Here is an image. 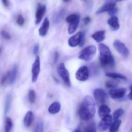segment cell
<instances>
[{"label":"cell","mask_w":132,"mask_h":132,"mask_svg":"<svg viewBox=\"0 0 132 132\" xmlns=\"http://www.w3.org/2000/svg\"><path fill=\"white\" fill-rule=\"evenodd\" d=\"M83 21H84V23H85V24H88L90 21H91V18H90L89 16L86 17V18H84Z\"/></svg>","instance_id":"obj_38"},{"label":"cell","mask_w":132,"mask_h":132,"mask_svg":"<svg viewBox=\"0 0 132 132\" xmlns=\"http://www.w3.org/2000/svg\"><path fill=\"white\" fill-rule=\"evenodd\" d=\"M113 46L116 48V50L119 54H121L122 56L125 57L128 56L129 54H130V51H129V50L124 43L121 42L119 40H116L113 42Z\"/></svg>","instance_id":"obj_7"},{"label":"cell","mask_w":132,"mask_h":132,"mask_svg":"<svg viewBox=\"0 0 132 132\" xmlns=\"http://www.w3.org/2000/svg\"><path fill=\"white\" fill-rule=\"evenodd\" d=\"M106 76L108 77H110L112 79H122V80H125L126 81L127 79H126V76H125L124 75L120 74V73H112V72H108V73H106Z\"/></svg>","instance_id":"obj_25"},{"label":"cell","mask_w":132,"mask_h":132,"mask_svg":"<svg viewBox=\"0 0 132 132\" xmlns=\"http://www.w3.org/2000/svg\"><path fill=\"white\" fill-rule=\"evenodd\" d=\"M117 1H122V0H117Z\"/></svg>","instance_id":"obj_45"},{"label":"cell","mask_w":132,"mask_h":132,"mask_svg":"<svg viewBox=\"0 0 132 132\" xmlns=\"http://www.w3.org/2000/svg\"><path fill=\"white\" fill-rule=\"evenodd\" d=\"M12 121L9 117H6L5 119L4 124V132H10L12 128Z\"/></svg>","instance_id":"obj_22"},{"label":"cell","mask_w":132,"mask_h":132,"mask_svg":"<svg viewBox=\"0 0 132 132\" xmlns=\"http://www.w3.org/2000/svg\"><path fill=\"white\" fill-rule=\"evenodd\" d=\"M7 83V76H6V74H5L2 77L1 80V85H4L5 84Z\"/></svg>","instance_id":"obj_37"},{"label":"cell","mask_w":132,"mask_h":132,"mask_svg":"<svg viewBox=\"0 0 132 132\" xmlns=\"http://www.w3.org/2000/svg\"><path fill=\"white\" fill-rule=\"evenodd\" d=\"M28 100L31 103H34L36 100V93L34 90H30L28 93Z\"/></svg>","instance_id":"obj_31"},{"label":"cell","mask_w":132,"mask_h":132,"mask_svg":"<svg viewBox=\"0 0 132 132\" xmlns=\"http://www.w3.org/2000/svg\"><path fill=\"white\" fill-rule=\"evenodd\" d=\"M82 1H87V0H82Z\"/></svg>","instance_id":"obj_44"},{"label":"cell","mask_w":132,"mask_h":132,"mask_svg":"<svg viewBox=\"0 0 132 132\" xmlns=\"http://www.w3.org/2000/svg\"><path fill=\"white\" fill-rule=\"evenodd\" d=\"M121 121L120 119L114 121L113 123H112L110 127V132H117L119 129L120 126L121 125Z\"/></svg>","instance_id":"obj_24"},{"label":"cell","mask_w":132,"mask_h":132,"mask_svg":"<svg viewBox=\"0 0 132 132\" xmlns=\"http://www.w3.org/2000/svg\"><path fill=\"white\" fill-rule=\"evenodd\" d=\"M46 12V6L45 5H39L38 8L37 9V11L36 13V24H39L41 21L43 17L45 15Z\"/></svg>","instance_id":"obj_13"},{"label":"cell","mask_w":132,"mask_h":132,"mask_svg":"<svg viewBox=\"0 0 132 132\" xmlns=\"http://www.w3.org/2000/svg\"><path fill=\"white\" fill-rule=\"evenodd\" d=\"M10 103H11V95L9 94V95H8L7 97H6V101H5V114H6V113L9 112V110H10Z\"/></svg>","instance_id":"obj_27"},{"label":"cell","mask_w":132,"mask_h":132,"mask_svg":"<svg viewBox=\"0 0 132 132\" xmlns=\"http://www.w3.org/2000/svg\"><path fill=\"white\" fill-rule=\"evenodd\" d=\"M57 73L59 77L62 79L64 83L67 86H70V75L68 70L66 68L64 63H61L59 64V67L57 68Z\"/></svg>","instance_id":"obj_5"},{"label":"cell","mask_w":132,"mask_h":132,"mask_svg":"<svg viewBox=\"0 0 132 132\" xmlns=\"http://www.w3.org/2000/svg\"><path fill=\"white\" fill-rule=\"evenodd\" d=\"M40 72H41V63H40L39 56L37 55L33 63L32 68V81L33 82H36L37 81V78L39 77Z\"/></svg>","instance_id":"obj_6"},{"label":"cell","mask_w":132,"mask_h":132,"mask_svg":"<svg viewBox=\"0 0 132 132\" xmlns=\"http://www.w3.org/2000/svg\"><path fill=\"white\" fill-rule=\"evenodd\" d=\"M116 2H108L105 3L104 5L101 6L96 12L97 14H101L102 13H104L105 12H108L114 7H116Z\"/></svg>","instance_id":"obj_15"},{"label":"cell","mask_w":132,"mask_h":132,"mask_svg":"<svg viewBox=\"0 0 132 132\" xmlns=\"http://www.w3.org/2000/svg\"><path fill=\"white\" fill-rule=\"evenodd\" d=\"M92 38L94 39L96 42L100 43L104 41L105 39V31L100 30L93 34L91 36Z\"/></svg>","instance_id":"obj_19"},{"label":"cell","mask_w":132,"mask_h":132,"mask_svg":"<svg viewBox=\"0 0 132 132\" xmlns=\"http://www.w3.org/2000/svg\"><path fill=\"white\" fill-rule=\"evenodd\" d=\"M1 48H0V52H1Z\"/></svg>","instance_id":"obj_46"},{"label":"cell","mask_w":132,"mask_h":132,"mask_svg":"<svg viewBox=\"0 0 132 132\" xmlns=\"http://www.w3.org/2000/svg\"><path fill=\"white\" fill-rule=\"evenodd\" d=\"M124 113H125V111H124L123 109H122V108H119L117 110L115 111L114 113H113V119L114 121H117V120H118L124 114Z\"/></svg>","instance_id":"obj_26"},{"label":"cell","mask_w":132,"mask_h":132,"mask_svg":"<svg viewBox=\"0 0 132 132\" xmlns=\"http://www.w3.org/2000/svg\"><path fill=\"white\" fill-rule=\"evenodd\" d=\"M99 61L103 67H114L115 61L109 48L103 43L99 45Z\"/></svg>","instance_id":"obj_2"},{"label":"cell","mask_w":132,"mask_h":132,"mask_svg":"<svg viewBox=\"0 0 132 132\" xmlns=\"http://www.w3.org/2000/svg\"><path fill=\"white\" fill-rule=\"evenodd\" d=\"M95 113V103L94 99L90 95L84 97L79 110L80 118L83 121H88L92 118Z\"/></svg>","instance_id":"obj_1"},{"label":"cell","mask_w":132,"mask_h":132,"mask_svg":"<svg viewBox=\"0 0 132 132\" xmlns=\"http://www.w3.org/2000/svg\"><path fill=\"white\" fill-rule=\"evenodd\" d=\"M112 120H113V118L110 115H108V116H106L105 117L102 119L101 122H99V125H98V130L101 132H103L110 128L112 123Z\"/></svg>","instance_id":"obj_8"},{"label":"cell","mask_w":132,"mask_h":132,"mask_svg":"<svg viewBox=\"0 0 132 132\" xmlns=\"http://www.w3.org/2000/svg\"><path fill=\"white\" fill-rule=\"evenodd\" d=\"M107 23L113 30H117L120 27L119 19L116 15H113V16H112L110 18H109Z\"/></svg>","instance_id":"obj_17"},{"label":"cell","mask_w":132,"mask_h":132,"mask_svg":"<svg viewBox=\"0 0 132 132\" xmlns=\"http://www.w3.org/2000/svg\"><path fill=\"white\" fill-rule=\"evenodd\" d=\"M73 132H81V130H80L79 128H77V129H76V130H75Z\"/></svg>","instance_id":"obj_42"},{"label":"cell","mask_w":132,"mask_h":132,"mask_svg":"<svg viewBox=\"0 0 132 132\" xmlns=\"http://www.w3.org/2000/svg\"><path fill=\"white\" fill-rule=\"evenodd\" d=\"M1 35L4 39L6 40H9L10 39V35L9 34V32H7L5 30H2L1 32Z\"/></svg>","instance_id":"obj_34"},{"label":"cell","mask_w":132,"mask_h":132,"mask_svg":"<svg viewBox=\"0 0 132 132\" xmlns=\"http://www.w3.org/2000/svg\"><path fill=\"white\" fill-rule=\"evenodd\" d=\"M126 94V89L125 88H117L113 89L110 91L109 94L111 98L113 99H119L124 97Z\"/></svg>","instance_id":"obj_12"},{"label":"cell","mask_w":132,"mask_h":132,"mask_svg":"<svg viewBox=\"0 0 132 132\" xmlns=\"http://www.w3.org/2000/svg\"><path fill=\"white\" fill-rule=\"evenodd\" d=\"M65 13L66 10L64 9H61L57 12L55 13V15L53 17V23H54V24H57L60 23L61 21L64 18V15H65Z\"/></svg>","instance_id":"obj_18"},{"label":"cell","mask_w":132,"mask_h":132,"mask_svg":"<svg viewBox=\"0 0 132 132\" xmlns=\"http://www.w3.org/2000/svg\"><path fill=\"white\" fill-rule=\"evenodd\" d=\"M89 77V70L86 66L80 67L76 73V78L79 81H86Z\"/></svg>","instance_id":"obj_9"},{"label":"cell","mask_w":132,"mask_h":132,"mask_svg":"<svg viewBox=\"0 0 132 132\" xmlns=\"http://www.w3.org/2000/svg\"><path fill=\"white\" fill-rule=\"evenodd\" d=\"M61 110V104L59 102L55 101L49 106L48 112L51 114H56L59 113Z\"/></svg>","instance_id":"obj_20"},{"label":"cell","mask_w":132,"mask_h":132,"mask_svg":"<svg viewBox=\"0 0 132 132\" xmlns=\"http://www.w3.org/2000/svg\"><path fill=\"white\" fill-rule=\"evenodd\" d=\"M85 40V34L82 32H79L74 36L70 37L68 39V45L71 47H76V46L80 45L81 46H82Z\"/></svg>","instance_id":"obj_4"},{"label":"cell","mask_w":132,"mask_h":132,"mask_svg":"<svg viewBox=\"0 0 132 132\" xmlns=\"http://www.w3.org/2000/svg\"><path fill=\"white\" fill-rule=\"evenodd\" d=\"M110 109L108 106L106 105V104H101L99 107V110H98V114H99V117L102 119L106 116L110 115Z\"/></svg>","instance_id":"obj_16"},{"label":"cell","mask_w":132,"mask_h":132,"mask_svg":"<svg viewBox=\"0 0 132 132\" xmlns=\"http://www.w3.org/2000/svg\"><path fill=\"white\" fill-rule=\"evenodd\" d=\"M63 1H64V2H68V1H69L70 0H63Z\"/></svg>","instance_id":"obj_43"},{"label":"cell","mask_w":132,"mask_h":132,"mask_svg":"<svg viewBox=\"0 0 132 132\" xmlns=\"http://www.w3.org/2000/svg\"><path fill=\"white\" fill-rule=\"evenodd\" d=\"M49 27H50V21H49L48 18H46L44 19L41 27L39 29V34L42 37L46 36L49 29Z\"/></svg>","instance_id":"obj_14"},{"label":"cell","mask_w":132,"mask_h":132,"mask_svg":"<svg viewBox=\"0 0 132 132\" xmlns=\"http://www.w3.org/2000/svg\"><path fill=\"white\" fill-rule=\"evenodd\" d=\"M2 1V3L5 7H8L9 5V0H1Z\"/></svg>","instance_id":"obj_40"},{"label":"cell","mask_w":132,"mask_h":132,"mask_svg":"<svg viewBox=\"0 0 132 132\" xmlns=\"http://www.w3.org/2000/svg\"><path fill=\"white\" fill-rule=\"evenodd\" d=\"M79 23V18L75 21L70 23L68 28V32L69 34H72L74 33L75 31L77 29V27H78Z\"/></svg>","instance_id":"obj_23"},{"label":"cell","mask_w":132,"mask_h":132,"mask_svg":"<svg viewBox=\"0 0 132 132\" xmlns=\"http://www.w3.org/2000/svg\"><path fill=\"white\" fill-rule=\"evenodd\" d=\"M94 96L99 104H104L107 99V94L103 89L97 88L94 91Z\"/></svg>","instance_id":"obj_10"},{"label":"cell","mask_w":132,"mask_h":132,"mask_svg":"<svg viewBox=\"0 0 132 132\" xmlns=\"http://www.w3.org/2000/svg\"><path fill=\"white\" fill-rule=\"evenodd\" d=\"M18 67L17 65H14V67L12 68V69L6 73V76H7V83L9 85H12L14 83L16 79L17 75H18Z\"/></svg>","instance_id":"obj_11"},{"label":"cell","mask_w":132,"mask_h":132,"mask_svg":"<svg viewBox=\"0 0 132 132\" xmlns=\"http://www.w3.org/2000/svg\"><path fill=\"white\" fill-rule=\"evenodd\" d=\"M58 57H59V54L57 52H54V59H53V61L54 63H56L57 61Z\"/></svg>","instance_id":"obj_39"},{"label":"cell","mask_w":132,"mask_h":132,"mask_svg":"<svg viewBox=\"0 0 132 132\" xmlns=\"http://www.w3.org/2000/svg\"><path fill=\"white\" fill-rule=\"evenodd\" d=\"M34 121V114L32 111H28L26 113L25 116L24 118V124L25 126L29 127L31 126Z\"/></svg>","instance_id":"obj_21"},{"label":"cell","mask_w":132,"mask_h":132,"mask_svg":"<svg viewBox=\"0 0 132 132\" xmlns=\"http://www.w3.org/2000/svg\"><path fill=\"white\" fill-rule=\"evenodd\" d=\"M44 131V125L42 121H39L37 125L35 127L34 132H43Z\"/></svg>","instance_id":"obj_29"},{"label":"cell","mask_w":132,"mask_h":132,"mask_svg":"<svg viewBox=\"0 0 132 132\" xmlns=\"http://www.w3.org/2000/svg\"><path fill=\"white\" fill-rule=\"evenodd\" d=\"M130 90H131V92H130V94H128V98L130 100L132 101V85H131V86H130Z\"/></svg>","instance_id":"obj_41"},{"label":"cell","mask_w":132,"mask_h":132,"mask_svg":"<svg viewBox=\"0 0 132 132\" xmlns=\"http://www.w3.org/2000/svg\"><path fill=\"white\" fill-rule=\"evenodd\" d=\"M79 15L78 14H71V15H68V17H67V18H66V21L70 24V23H72V22L77 20V19H79Z\"/></svg>","instance_id":"obj_28"},{"label":"cell","mask_w":132,"mask_h":132,"mask_svg":"<svg viewBox=\"0 0 132 132\" xmlns=\"http://www.w3.org/2000/svg\"><path fill=\"white\" fill-rule=\"evenodd\" d=\"M95 53H96L95 46L94 45H90V46H87L82 50L79 56V58L81 60L88 61L94 57Z\"/></svg>","instance_id":"obj_3"},{"label":"cell","mask_w":132,"mask_h":132,"mask_svg":"<svg viewBox=\"0 0 132 132\" xmlns=\"http://www.w3.org/2000/svg\"><path fill=\"white\" fill-rule=\"evenodd\" d=\"M105 85L108 88H113L117 86V84L116 82H113V81H107L106 82Z\"/></svg>","instance_id":"obj_33"},{"label":"cell","mask_w":132,"mask_h":132,"mask_svg":"<svg viewBox=\"0 0 132 132\" xmlns=\"http://www.w3.org/2000/svg\"><path fill=\"white\" fill-rule=\"evenodd\" d=\"M117 11H118V9H117L116 7H114L113 9H112V10H110V11H108V14L110 15H112V16H113V15H114L117 12Z\"/></svg>","instance_id":"obj_36"},{"label":"cell","mask_w":132,"mask_h":132,"mask_svg":"<svg viewBox=\"0 0 132 132\" xmlns=\"http://www.w3.org/2000/svg\"><path fill=\"white\" fill-rule=\"evenodd\" d=\"M39 45L38 44H36L34 45L33 48V53L34 55H37L39 52Z\"/></svg>","instance_id":"obj_35"},{"label":"cell","mask_w":132,"mask_h":132,"mask_svg":"<svg viewBox=\"0 0 132 132\" xmlns=\"http://www.w3.org/2000/svg\"><path fill=\"white\" fill-rule=\"evenodd\" d=\"M84 132H96V127L94 124H91L85 128Z\"/></svg>","instance_id":"obj_30"},{"label":"cell","mask_w":132,"mask_h":132,"mask_svg":"<svg viewBox=\"0 0 132 132\" xmlns=\"http://www.w3.org/2000/svg\"><path fill=\"white\" fill-rule=\"evenodd\" d=\"M16 22L19 25L22 26L24 24V18L23 17L22 15H18V16L17 17V19H16Z\"/></svg>","instance_id":"obj_32"}]
</instances>
